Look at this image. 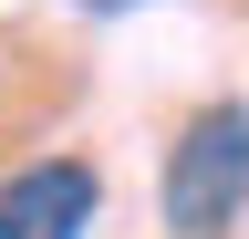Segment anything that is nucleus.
<instances>
[{
  "instance_id": "f257e3e1",
  "label": "nucleus",
  "mask_w": 249,
  "mask_h": 239,
  "mask_svg": "<svg viewBox=\"0 0 249 239\" xmlns=\"http://www.w3.org/2000/svg\"><path fill=\"white\" fill-rule=\"evenodd\" d=\"M249 208V104H197L187 135L166 146V229L218 239Z\"/></svg>"
},
{
  "instance_id": "f03ea898",
  "label": "nucleus",
  "mask_w": 249,
  "mask_h": 239,
  "mask_svg": "<svg viewBox=\"0 0 249 239\" xmlns=\"http://www.w3.org/2000/svg\"><path fill=\"white\" fill-rule=\"evenodd\" d=\"M93 166L83 156H42V166H21L11 187H0V239H83L93 219Z\"/></svg>"
},
{
  "instance_id": "7ed1b4c3",
  "label": "nucleus",
  "mask_w": 249,
  "mask_h": 239,
  "mask_svg": "<svg viewBox=\"0 0 249 239\" xmlns=\"http://www.w3.org/2000/svg\"><path fill=\"white\" fill-rule=\"evenodd\" d=\"M73 11H93V21H104V11H135V0H73Z\"/></svg>"
}]
</instances>
